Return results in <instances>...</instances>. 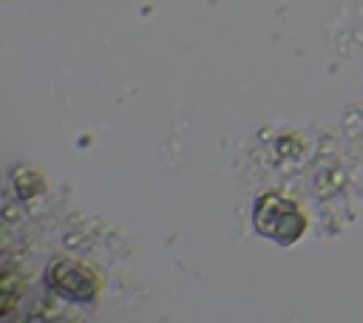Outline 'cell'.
I'll list each match as a JSON object with an SVG mask.
<instances>
[{"instance_id":"6da1fadb","label":"cell","mask_w":363,"mask_h":323,"mask_svg":"<svg viewBox=\"0 0 363 323\" xmlns=\"http://www.w3.org/2000/svg\"><path fill=\"white\" fill-rule=\"evenodd\" d=\"M48 283L54 292H60L62 298H71V300H91L96 292L94 275L85 266H79L77 261H57L48 269Z\"/></svg>"}]
</instances>
